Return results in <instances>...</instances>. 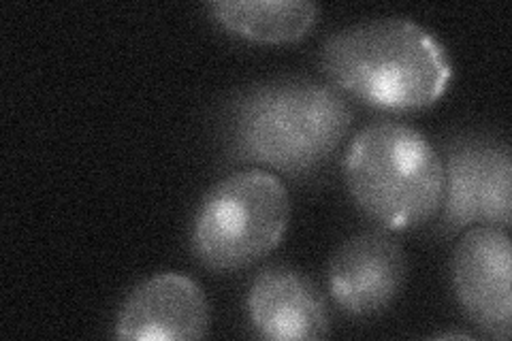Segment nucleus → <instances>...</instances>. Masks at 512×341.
Wrapping results in <instances>:
<instances>
[{
	"mask_svg": "<svg viewBox=\"0 0 512 341\" xmlns=\"http://www.w3.org/2000/svg\"><path fill=\"white\" fill-rule=\"evenodd\" d=\"M352 109L338 88L284 77L252 86L231 103L227 139L235 160L308 175L340 148Z\"/></svg>",
	"mask_w": 512,
	"mask_h": 341,
	"instance_id": "1",
	"label": "nucleus"
},
{
	"mask_svg": "<svg viewBox=\"0 0 512 341\" xmlns=\"http://www.w3.org/2000/svg\"><path fill=\"white\" fill-rule=\"evenodd\" d=\"M320 69L338 90L387 111L434 105L453 77L444 45L406 18L333 32L320 47Z\"/></svg>",
	"mask_w": 512,
	"mask_h": 341,
	"instance_id": "2",
	"label": "nucleus"
},
{
	"mask_svg": "<svg viewBox=\"0 0 512 341\" xmlns=\"http://www.w3.org/2000/svg\"><path fill=\"white\" fill-rule=\"evenodd\" d=\"M344 180L367 218L387 231H408L440 211L444 162L412 126L382 120L348 145Z\"/></svg>",
	"mask_w": 512,
	"mask_h": 341,
	"instance_id": "3",
	"label": "nucleus"
},
{
	"mask_svg": "<svg viewBox=\"0 0 512 341\" xmlns=\"http://www.w3.org/2000/svg\"><path fill=\"white\" fill-rule=\"evenodd\" d=\"M288 216L291 201L278 175L237 171L201 201L192 224V250L212 271L246 269L278 248Z\"/></svg>",
	"mask_w": 512,
	"mask_h": 341,
	"instance_id": "4",
	"label": "nucleus"
},
{
	"mask_svg": "<svg viewBox=\"0 0 512 341\" xmlns=\"http://www.w3.org/2000/svg\"><path fill=\"white\" fill-rule=\"evenodd\" d=\"M440 209V226L446 233L474 224L508 231L512 220L508 145L483 135H463L448 145Z\"/></svg>",
	"mask_w": 512,
	"mask_h": 341,
	"instance_id": "5",
	"label": "nucleus"
},
{
	"mask_svg": "<svg viewBox=\"0 0 512 341\" xmlns=\"http://www.w3.org/2000/svg\"><path fill=\"white\" fill-rule=\"evenodd\" d=\"M453 288L466 316L493 339L512 333V248L508 231L495 226H474L457 243Z\"/></svg>",
	"mask_w": 512,
	"mask_h": 341,
	"instance_id": "6",
	"label": "nucleus"
},
{
	"mask_svg": "<svg viewBox=\"0 0 512 341\" xmlns=\"http://www.w3.org/2000/svg\"><path fill=\"white\" fill-rule=\"evenodd\" d=\"M406 254L384 231L350 237L329 263V292L340 310L365 318L382 314L406 282Z\"/></svg>",
	"mask_w": 512,
	"mask_h": 341,
	"instance_id": "7",
	"label": "nucleus"
},
{
	"mask_svg": "<svg viewBox=\"0 0 512 341\" xmlns=\"http://www.w3.org/2000/svg\"><path fill=\"white\" fill-rule=\"evenodd\" d=\"M205 292L182 273H158L141 282L120 307L116 337L124 341H190L210 333Z\"/></svg>",
	"mask_w": 512,
	"mask_h": 341,
	"instance_id": "8",
	"label": "nucleus"
},
{
	"mask_svg": "<svg viewBox=\"0 0 512 341\" xmlns=\"http://www.w3.org/2000/svg\"><path fill=\"white\" fill-rule=\"evenodd\" d=\"M254 331L274 341L325 339L331 333L327 303L320 290L291 267H269L256 275L248 292Z\"/></svg>",
	"mask_w": 512,
	"mask_h": 341,
	"instance_id": "9",
	"label": "nucleus"
},
{
	"mask_svg": "<svg viewBox=\"0 0 512 341\" xmlns=\"http://www.w3.org/2000/svg\"><path fill=\"white\" fill-rule=\"evenodd\" d=\"M207 11L224 30L254 43H295L318 20L308 0H218Z\"/></svg>",
	"mask_w": 512,
	"mask_h": 341,
	"instance_id": "10",
	"label": "nucleus"
}]
</instances>
